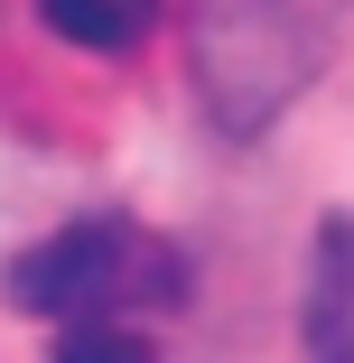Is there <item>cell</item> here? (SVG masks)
<instances>
[{"mask_svg": "<svg viewBox=\"0 0 354 363\" xmlns=\"http://www.w3.org/2000/svg\"><path fill=\"white\" fill-rule=\"evenodd\" d=\"M187 298V261L131 214H84L10 261V308L47 326H103V317H150Z\"/></svg>", "mask_w": 354, "mask_h": 363, "instance_id": "1", "label": "cell"}, {"mask_svg": "<svg viewBox=\"0 0 354 363\" xmlns=\"http://www.w3.org/2000/svg\"><path fill=\"white\" fill-rule=\"evenodd\" d=\"M38 19L84 56H131L159 28V0H38Z\"/></svg>", "mask_w": 354, "mask_h": 363, "instance_id": "3", "label": "cell"}, {"mask_svg": "<svg viewBox=\"0 0 354 363\" xmlns=\"http://www.w3.org/2000/svg\"><path fill=\"white\" fill-rule=\"evenodd\" d=\"M47 363H159V345H150V335H131V326H112V317H103V326H65Z\"/></svg>", "mask_w": 354, "mask_h": 363, "instance_id": "4", "label": "cell"}, {"mask_svg": "<svg viewBox=\"0 0 354 363\" xmlns=\"http://www.w3.org/2000/svg\"><path fill=\"white\" fill-rule=\"evenodd\" d=\"M299 345H308V363H354V214H326L317 224Z\"/></svg>", "mask_w": 354, "mask_h": 363, "instance_id": "2", "label": "cell"}]
</instances>
